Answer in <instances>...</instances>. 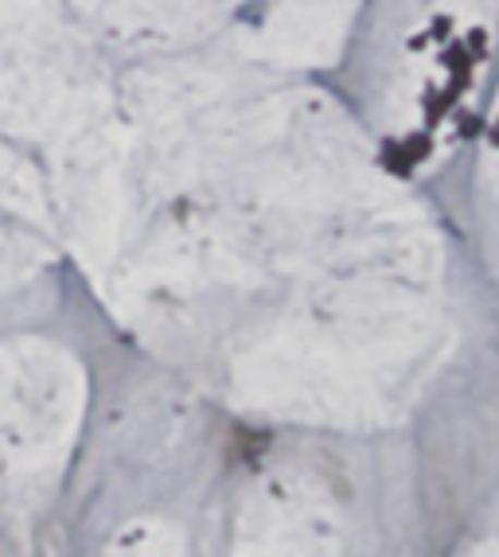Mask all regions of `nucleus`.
Segmentation results:
<instances>
[]
</instances>
